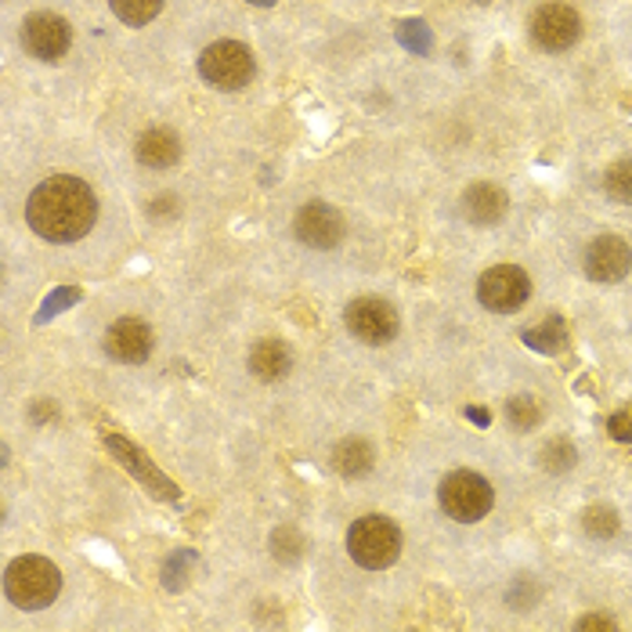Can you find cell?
I'll return each mask as SVG.
<instances>
[{
    "label": "cell",
    "mask_w": 632,
    "mask_h": 632,
    "mask_svg": "<svg viewBox=\"0 0 632 632\" xmlns=\"http://www.w3.org/2000/svg\"><path fill=\"white\" fill-rule=\"evenodd\" d=\"M98 199L91 185L69 174H54L33 188L26 203V220L40 239L48 242H76L94 228Z\"/></svg>",
    "instance_id": "6da1fadb"
},
{
    "label": "cell",
    "mask_w": 632,
    "mask_h": 632,
    "mask_svg": "<svg viewBox=\"0 0 632 632\" xmlns=\"http://www.w3.org/2000/svg\"><path fill=\"white\" fill-rule=\"evenodd\" d=\"M4 593L22 611H40V607H51L59 601L62 571L48 557H18L4 571Z\"/></svg>",
    "instance_id": "7a4b0ae2"
},
{
    "label": "cell",
    "mask_w": 632,
    "mask_h": 632,
    "mask_svg": "<svg viewBox=\"0 0 632 632\" xmlns=\"http://www.w3.org/2000/svg\"><path fill=\"white\" fill-rule=\"evenodd\" d=\"M347 553L354 564L369 571H383L402 557V531H397L394 520H387L380 514L354 520L347 531Z\"/></svg>",
    "instance_id": "3957f363"
},
{
    "label": "cell",
    "mask_w": 632,
    "mask_h": 632,
    "mask_svg": "<svg viewBox=\"0 0 632 632\" xmlns=\"http://www.w3.org/2000/svg\"><path fill=\"white\" fill-rule=\"evenodd\" d=\"M438 498H441V509H445L452 520H459V524H477V520H484L495 506L492 484L473 470L448 473L438 488Z\"/></svg>",
    "instance_id": "277c9868"
},
{
    "label": "cell",
    "mask_w": 632,
    "mask_h": 632,
    "mask_svg": "<svg viewBox=\"0 0 632 632\" xmlns=\"http://www.w3.org/2000/svg\"><path fill=\"white\" fill-rule=\"evenodd\" d=\"M199 76L217 91H239L253 76V54L239 40H217L199 54Z\"/></svg>",
    "instance_id": "5b68a950"
},
{
    "label": "cell",
    "mask_w": 632,
    "mask_h": 632,
    "mask_svg": "<svg viewBox=\"0 0 632 632\" xmlns=\"http://www.w3.org/2000/svg\"><path fill=\"white\" fill-rule=\"evenodd\" d=\"M531 296V279L517 264H498V268H488L477 282V301H481L488 312L498 315H514L528 304Z\"/></svg>",
    "instance_id": "8992f818"
},
{
    "label": "cell",
    "mask_w": 632,
    "mask_h": 632,
    "mask_svg": "<svg viewBox=\"0 0 632 632\" xmlns=\"http://www.w3.org/2000/svg\"><path fill=\"white\" fill-rule=\"evenodd\" d=\"M531 40L539 43L542 51H568L582 37V18L579 11L560 4V0H549L542 4L535 15H531Z\"/></svg>",
    "instance_id": "52a82bcc"
},
{
    "label": "cell",
    "mask_w": 632,
    "mask_h": 632,
    "mask_svg": "<svg viewBox=\"0 0 632 632\" xmlns=\"http://www.w3.org/2000/svg\"><path fill=\"white\" fill-rule=\"evenodd\" d=\"M343 321L347 329L358 337L362 343H391L397 337V312L380 296H362V301H351L347 312H343Z\"/></svg>",
    "instance_id": "ba28073f"
},
{
    "label": "cell",
    "mask_w": 632,
    "mask_h": 632,
    "mask_svg": "<svg viewBox=\"0 0 632 632\" xmlns=\"http://www.w3.org/2000/svg\"><path fill=\"white\" fill-rule=\"evenodd\" d=\"M69 40H73L69 22L62 15H51V11H37V15L22 22V43L40 62H59L69 51Z\"/></svg>",
    "instance_id": "9c48e42d"
},
{
    "label": "cell",
    "mask_w": 632,
    "mask_h": 632,
    "mask_svg": "<svg viewBox=\"0 0 632 632\" xmlns=\"http://www.w3.org/2000/svg\"><path fill=\"white\" fill-rule=\"evenodd\" d=\"M629 271H632V247L625 239L601 236L585 250V275L593 282H622Z\"/></svg>",
    "instance_id": "30bf717a"
},
{
    "label": "cell",
    "mask_w": 632,
    "mask_h": 632,
    "mask_svg": "<svg viewBox=\"0 0 632 632\" xmlns=\"http://www.w3.org/2000/svg\"><path fill=\"white\" fill-rule=\"evenodd\" d=\"M293 231L304 247L312 250H332L343 239V217L329 203H307L293 220Z\"/></svg>",
    "instance_id": "8fae6325"
},
{
    "label": "cell",
    "mask_w": 632,
    "mask_h": 632,
    "mask_svg": "<svg viewBox=\"0 0 632 632\" xmlns=\"http://www.w3.org/2000/svg\"><path fill=\"white\" fill-rule=\"evenodd\" d=\"M105 351L124 365H141L152 354V329L141 318H119L105 332Z\"/></svg>",
    "instance_id": "7c38bea8"
},
{
    "label": "cell",
    "mask_w": 632,
    "mask_h": 632,
    "mask_svg": "<svg viewBox=\"0 0 632 632\" xmlns=\"http://www.w3.org/2000/svg\"><path fill=\"white\" fill-rule=\"evenodd\" d=\"M105 448L113 452V456H116L119 463H124V467H127L130 473H135L141 484H149V488H152V495H160V498H177V484H174V481H166V477L149 463L146 452H138L135 445H130V441H124L119 434H105Z\"/></svg>",
    "instance_id": "4fadbf2b"
},
{
    "label": "cell",
    "mask_w": 632,
    "mask_h": 632,
    "mask_svg": "<svg viewBox=\"0 0 632 632\" xmlns=\"http://www.w3.org/2000/svg\"><path fill=\"white\" fill-rule=\"evenodd\" d=\"M506 206H509V199L503 188H495V185H473L467 188V195H463V214H467L473 225H498V220L506 217Z\"/></svg>",
    "instance_id": "5bb4252c"
},
{
    "label": "cell",
    "mask_w": 632,
    "mask_h": 632,
    "mask_svg": "<svg viewBox=\"0 0 632 632\" xmlns=\"http://www.w3.org/2000/svg\"><path fill=\"white\" fill-rule=\"evenodd\" d=\"M135 156L141 166H152V170H166V166H174L181 160V141L170 130H146V135L138 138V149Z\"/></svg>",
    "instance_id": "9a60e30c"
},
{
    "label": "cell",
    "mask_w": 632,
    "mask_h": 632,
    "mask_svg": "<svg viewBox=\"0 0 632 632\" xmlns=\"http://www.w3.org/2000/svg\"><path fill=\"white\" fill-rule=\"evenodd\" d=\"M290 365H293V354L282 340H261L257 347L250 351V372L264 383L282 380V376L290 372Z\"/></svg>",
    "instance_id": "2e32d148"
},
{
    "label": "cell",
    "mask_w": 632,
    "mask_h": 632,
    "mask_svg": "<svg viewBox=\"0 0 632 632\" xmlns=\"http://www.w3.org/2000/svg\"><path fill=\"white\" fill-rule=\"evenodd\" d=\"M372 445L362 438H347L332 448V470L343 473V477H362L372 470Z\"/></svg>",
    "instance_id": "e0dca14e"
},
{
    "label": "cell",
    "mask_w": 632,
    "mask_h": 632,
    "mask_svg": "<svg viewBox=\"0 0 632 632\" xmlns=\"http://www.w3.org/2000/svg\"><path fill=\"white\" fill-rule=\"evenodd\" d=\"M524 343L539 354H560L564 347H568V326H564V318L549 315L542 326L524 329Z\"/></svg>",
    "instance_id": "ac0fdd59"
},
{
    "label": "cell",
    "mask_w": 632,
    "mask_h": 632,
    "mask_svg": "<svg viewBox=\"0 0 632 632\" xmlns=\"http://www.w3.org/2000/svg\"><path fill=\"white\" fill-rule=\"evenodd\" d=\"M109 8L127 26H146L163 11V0H109Z\"/></svg>",
    "instance_id": "d6986e66"
},
{
    "label": "cell",
    "mask_w": 632,
    "mask_h": 632,
    "mask_svg": "<svg viewBox=\"0 0 632 632\" xmlns=\"http://www.w3.org/2000/svg\"><path fill=\"white\" fill-rule=\"evenodd\" d=\"M539 463H542V470H549V473H564V470H571L574 463H579V452H574L571 441H549L546 448L539 452Z\"/></svg>",
    "instance_id": "ffe728a7"
},
{
    "label": "cell",
    "mask_w": 632,
    "mask_h": 632,
    "mask_svg": "<svg viewBox=\"0 0 632 632\" xmlns=\"http://www.w3.org/2000/svg\"><path fill=\"white\" fill-rule=\"evenodd\" d=\"M604 192L611 195L615 203H632V160H622V163L607 166Z\"/></svg>",
    "instance_id": "44dd1931"
},
{
    "label": "cell",
    "mask_w": 632,
    "mask_h": 632,
    "mask_svg": "<svg viewBox=\"0 0 632 632\" xmlns=\"http://www.w3.org/2000/svg\"><path fill=\"white\" fill-rule=\"evenodd\" d=\"M582 528H585V535H593V539H611L618 531V514L611 506H590L582 514Z\"/></svg>",
    "instance_id": "7402d4cb"
},
{
    "label": "cell",
    "mask_w": 632,
    "mask_h": 632,
    "mask_svg": "<svg viewBox=\"0 0 632 632\" xmlns=\"http://www.w3.org/2000/svg\"><path fill=\"white\" fill-rule=\"evenodd\" d=\"M271 549H275V560H282V564L301 560L304 535L296 528H279V531H275V539H271Z\"/></svg>",
    "instance_id": "603a6c76"
},
{
    "label": "cell",
    "mask_w": 632,
    "mask_h": 632,
    "mask_svg": "<svg viewBox=\"0 0 632 632\" xmlns=\"http://www.w3.org/2000/svg\"><path fill=\"white\" fill-rule=\"evenodd\" d=\"M506 416H509V424L520 427V430H531L542 419L539 413V405H535V397H528V394H520V397H509V405H506Z\"/></svg>",
    "instance_id": "cb8c5ba5"
},
{
    "label": "cell",
    "mask_w": 632,
    "mask_h": 632,
    "mask_svg": "<svg viewBox=\"0 0 632 632\" xmlns=\"http://www.w3.org/2000/svg\"><path fill=\"white\" fill-rule=\"evenodd\" d=\"M397 40H402V48L416 51V54L430 51V43H434V40H430V29L419 18H405L402 26H397Z\"/></svg>",
    "instance_id": "d4e9b609"
},
{
    "label": "cell",
    "mask_w": 632,
    "mask_h": 632,
    "mask_svg": "<svg viewBox=\"0 0 632 632\" xmlns=\"http://www.w3.org/2000/svg\"><path fill=\"white\" fill-rule=\"evenodd\" d=\"M607 434H611L615 441H632V405L607 419Z\"/></svg>",
    "instance_id": "484cf974"
},
{
    "label": "cell",
    "mask_w": 632,
    "mask_h": 632,
    "mask_svg": "<svg viewBox=\"0 0 632 632\" xmlns=\"http://www.w3.org/2000/svg\"><path fill=\"white\" fill-rule=\"evenodd\" d=\"M76 296H80V293H76V290H73V286H65V290H62V293H54V296H51V301H48V304H43V312H40V318H37V321H48V318H51L54 312H62V307H69V304H76Z\"/></svg>",
    "instance_id": "4316f807"
},
{
    "label": "cell",
    "mask_w": 632,
    "mask_h": 632,
    "mask_svg": "<svg viewBox=\"0 0 632 632\" xmlns=\"http://www.w3.org/2000/svg\"><path fill=\"white\" fill-rule=\"evenodd\" d=\"M579 629H618L615 618H607V615H585Z\"/></svg>",
    "instance_id": "83f0119b"
},
{
    "label": "cell",
    "mask_w": 632,
    "mask_h": 632,
    "mask_svg": "<svg viewBox=\"0 0 632 632\" xmlns=\"http://www.w3.org/2000/svg\"><path fill=\"white\" fill-rule=\"evenodd\" d=\"M467 416L473 419V424H481V427H488V424H492V416H488V413H481V408H467Z\"/></svg>",
    "instance_id": "f1b7e54d"
},
{
    "label": "cell",
    "mask_w": 632,
    "mask_h": 632,
    "mask_svg": "<svg viewBox=\"0 0 632 632\" xmlns=\"http://www.w3.org/2000/svg\"><path fill=\"white\" fill-rule=\"evenodd\" d=\"M51 413H54L51 402H37V408H33V416H37V419H48Z\"/></svg>",
    "instance_id": "f546056e"
},
{
    "label": "cell",
    "mask_w": 632,
    "mask_h": 632,
    "mask_svg": "<svg viewBox=\"0 0 632 632\" xmlns=\"http://www.w3.org/2000/svg\"><path fill=\"white\" fill-rule=\"evenodd\" d=\"M250 4H257V8H271L275 0H250Z\"/></svg>",
    "instance_id": "4dcf8cb0"
},
{
    "label": "cell",
    "mask_w": 632,
    "mask_h": 632,
    "mask_svg": "<svg viewBox=\"0 0 632 632\" xmlns=\"http://www.w3.org/2000/svg\"><path fill=\"white\" fill-rule=\"evenodd\" d=\"M477 4H488V0H477Z\"/></svg>",
    "instance_id": "1f68e13d"
}]
</instances>
